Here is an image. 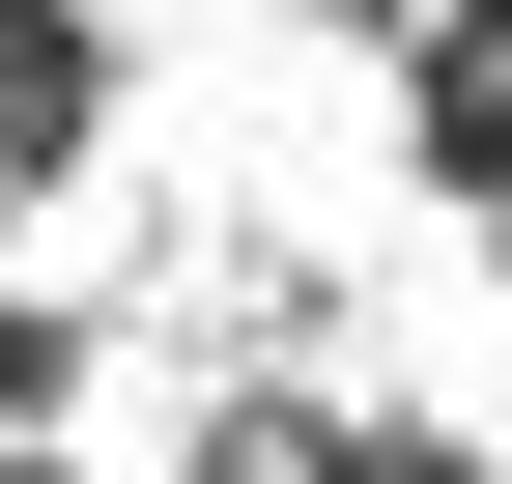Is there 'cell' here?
I'll return each mask as SVG.
<instances>
[{
	"label": "cell",
	"instance_id": "1",
	"mask_svg": "<svg viewBox=\"0 0 512 484\" xmlns=\"http://www.w3.org/2000/svg\"><path fill=\"white\" fill-rule=\"evenodd\" d=\"M0 484H86V456H29V428H0Z\"/></svg>",
	"mask_w": 512,
	"mask_h": 484
},
{
	"label": "cell",
	"instance_id": "2",
	"mask_svg": "<svg viewBox=\"0 0 512 484\" xmlns=\"http://www.w3.org/2000/svg\"><path fill=\"white\" fill-rule=\"evenodd\" d=\"M456 57H512V0H484V29H456Z\"/></svg>",
	"mask_w": 512,
	"mask_h": 484
}]
</instances>
